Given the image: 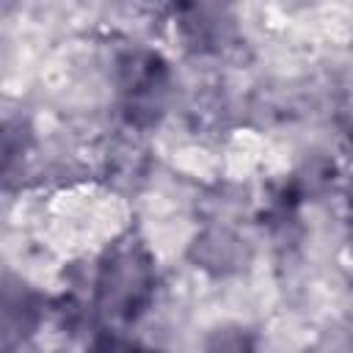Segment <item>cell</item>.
<instances>
[{"mask_svg": "<svg viewBox=\"0 0 353 353\" xmlns=\"http://www.w3.org/2000/svg\"><path fill=\"white\" fill-rule=\"evenodd\" d=\"M154 290V268L138 243H121L99 265L97 306L108 320H135Z\"/></svg>", "mask_w": 353, "mask_h": 353, "instance_id": "cell-1", "label": "cell"}, {"mask_svg": "<svg viewBox=\"0 0 353 353\" xmlns=\"http://www.w3.org/2000/svg\"><path fill=\"white\" fill-rule=\"evenodd\" d=\"M127 80H124V110L130 116V121L143 124L146 113V124L152 119H157L163 99H165V88H168V74L165 66L157 55H141L132 58L127 66Z\"/></svg>", "mask_w": 353, "mask_h": 353, "instance_id": "cell-2", "label": "cell"}, {"mask_svg": "<svg viewBox=\"0 0 353 353\" xmlns=\"http://www.w3.org/2000/svg\"><path fill=\"white\" fill-rule=\"evenodd\" d=\"M350 240H353V207H350Z\"/></svg>", "mask_w": 353, "mask_h": 353, "instance_id": "cell-3", "label": "cell"}]
</instances>
